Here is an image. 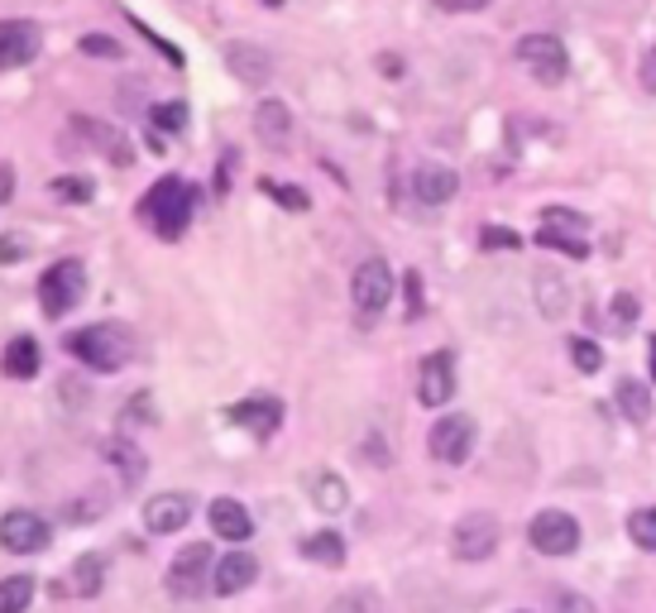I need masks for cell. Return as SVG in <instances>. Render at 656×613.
Masks as SVG:
<instances>
[{
  "label": "cell",
  "instance_id": "6da1fadb",
  "mask_svg": "<svg viewBox=\"0 0 656 613\" xmlns=\"http://www.w3.org/2000/svg\"><path fill=\"white\" fill-rule=\"evenodd\" d=\"M197 207H202V192L187 187L182 177H163V183H154L149 197L139 201L144 221H149L154 235H163V240H178L182 231H187V221L197 216Z\"/></svg>",
  "mask_w": 656,
  "mask_h": 613
},
{
  "label": "cell",
  "instance_id": "7a4b0ae2",
  "mask_svg": "<svg viewBox=\"0 0 656 613\" xmlns=\"http://www.w3.org/2000/svg\"><path fill=\"white\" fill-rule=\"evenodd\" d=\"M68 351L77 355L87 369H96V375H116V369L130 365L135 341H130V331L116 327V321H96V327L68 335Z\"/></svg>",
  "mask_w": 656,
  "mask_h": 613
},
{
  "label": "cell",
  "instance_id": "3957f363",
  "mask_svg": "<svg viewBox=\"0 0 656 613\" xmlns=\"http://www.w3.org/2000/svg\"><path fill=\"white\" fill-rule=\"evenodd\" d=\"M82 297H87V269L77 259H58L39 279V307L48 317H68Z\"/></svg>",
  "mask_w": 656,
  "mask_h": 613
},
{
  "label": "cell",
  "instance_id": "277c9868",
  "mask_svg": "<svg viewBox=\"0 0 656 613\" xmlns=\"http://www.w3.org/2000/svg\"><path fill=\"white\" fill-rule=\"evenodd\" d=\"M518 63L527 68L542 87H561L570 77V53L556 34H527V39H518Z\"/></svg>",
  "mask_w": 656,
  "mask_h": 613
},
{
  "label": "cell",
  "instance_id": "5b68a950",
  "mask_svg": "<svg viewBox=\"0 0 656 613\" xmlns=\"http://www.w3.org/2000/svg\"><path fill=\"white\" fill-rule=\"evenodd\" d=\"M350 297H355V311L364 321L379 317V311L393 303V269H388V259H364L355 269V279H350Z\"/></svg>",
  "mask_w": 656,
  "mask_h": 613
},
{
  "label": "cell",
  "instance_id": "8992f818",
  "mask_svg": "<svg viewBox=\"0 0 656 613\" xmlns=\"http://www.w3.org/2000/svg\"><path fill=\"white\" fill-rule=\"evenodd\" d=\"M498 537H503V527H498L494 513H465L451 532V551H455V561L475 566V561H489L498 551Z\"/></svg>",
  "mask_w": 656,
  "mask_h": 613
},
{
  "label": "cell",
  "instance_id": "52a82bcc",
  "mask_svg": "<svg viewBox=\"0 0 656 613\" xmlns=\"http://www.w3.org/2000/svg\"><path fill=\"white\" fill-rule=\"evenodd\" d=\"M211 561H216V551L206 547V542L182 547L178 556L168 561V575H163L168 594H178V599H197V594H202V585H206V575H211Z\"/></svg>",
  "mask_w": 656,
  "mask_h": 613
},
{
  "label": "cell",
  "instance_id": "ba28073f",
  "mask_svg": "<svg viewBox=\"0 0 656 613\" xmlns=\"http://www.w3.org/2000/svg\"><path fill=\"white\" fill-rule=\"evenodd\" d=\"M427 451H432V461H441V465H465L470 451H475V417L446 413L441 422L432 427Z\"/></svg>",
  "mask_w": 656,
  "mask_h": 613
},
{
  "label": "cell",
  "instance_id": "9c48e42d",
  "mask_svg": "<svg viewBox=\"0 0 656 613\" xmlns=\"http://www.w3.org/2000/svg\"><path fill=\"white\" fill-rule=\"evenodd\" d=\"M527 542L542 551V556H575V547H580V523L570 518V513L561 508H546L532 518L527 527Z\"/></svg>",
  "mask_w": 656,
  "mask_h": 613
},
{
  "label": "cell",
  "instance_id": "30bf717a",
  "mask_svg": "<svg viewBox=\"0 0 656 613\" xmlns=\"http://www.w3.org/2000/svg\"><path fill=\"white\" fill-rule=\"evenodd\" d=\"M48 537H53L48 518H39V513H29V508H10L5 518H0V547L15 551V556H34V551H44Z\"/></svg>",
  "mask_w": 656,
  "mask_h": 613
},
{
  "label": "cell",
  "instance_id": "8fae6325",
  "mask_svg": "<svg viewBox=\"0 0 656 613\" xmlns=\"http://www.w3.org/2000/svg\"><path fill=\"white\" fill-rule=\"evenodd\" d=\"M451 399H455V355L432 351L417 365V403L422 407H446Z\"/></svg>",
  "mask_w": 656,
  "mask_h": 613
},
{
  "label": "cell",
  "instance_id": "7c38bea8",
  "mask_svg": "<svg viewBox=\"0 0 656 613\" xmlns=\"http://www.w3.org/2000/svg\"><path fill=\"white\" fill-rule=\"evenodd\" d=\"M44 48V29L34 20H0V72L29 68Z\"/></svg>",
  "mask_w": 656,
  "mask_h": 613
},
{
  "label": "cell",
  "instance_id": "4fadbf2b",
  "mask_svg": "<svg viewBox=\"0 0 656 613\" xmlns=\"http://www.w3.org/2000/svg\"><path fill=\"white\" fill-rule=\"evenodd\" d=\"M226 68L235 72L245 87H264L274 77V53L264 44H250V39H235L226 44Z\"/></svg>",
  "mask_w": 656,
  "mask_h": 613
},
{
  "label": "cell",
  "instance_id": "5bb4252c",
  "mask_svg": "<svg viewBox=\"0 0 656 613\" xmlns=\"http://www.w3.org/2000/svg\"><path fill=\"white\" fill-rule=\"evenodd\" d=\"M532 297H537V311L546 321H566L570 317V283H566L561 269H551V263L532 269Z\"/></svg>",
  "mask_w": 656,
  "mask_h": 613
},
{
  "label": "cell",
  "instance_id": "9a60e30c",
  "mask_svg": "<svg viewBox=\"0 0 656 613\" xmlns=\"http://www.w3.org/2000/svg\"><path fill=\"white\" fill-rule=\"evenodd\" d=\"M230 422H240L245 431H254L259 441H269L278 427H283V403L269 399V393H254V399L230 407Z\"/></svg>",
  "mask_w": 656,
  "mask_h": 613
},
{
  "label": "cell",
  "instance_id": "2e32d148",
  "mask_svg": "<svg viewBox=\"0 0 656 613\" xmlns=\"http://www.w3.org/2000/svg\"><path fill=\"white\" fill-rule=\"evenodd\" d=\"M455 187H460V177L446 163H417L412 168V197H417L422 207H446V201L455 197Z\"/></svg>",
  "mask_w": 656,
  "mask_h": 613
},
{
  "label": "cell",
  "instance_id": "e0dca14e",
  "mask_svg": "<svg viewBox=\"0 0 656 613\" xmlns=\"http://www.w3.org/2000/svg\"><path fill=\"white\" fill-rule=\"evenodd\" d=\"M192 518V499L187 494H154L144 503V527L154 537H168V532H182Z\"/></svg>",
  "mask_w": 656,
  "mask_h": 613
},
{
  "label": "cell",
  "instance_id": "ac0fdd59",
  "mask_svg": "<svg viewBox=\"0 0 656 613\" xmlns=\"http://www.w3.org/2000/svg\"><path fill=\"white\" fill-rule=\"evenodd\" d=\"M206 518H211V532L216 537H226V542H235V547L254 537V518H250V508L240 499H211Z\"/></svg>",
  "mask_w": 656,
  "mask_h": 613
},
{
  "label": "cell",
  "instance_id": "d6986e66",
  "mask_svg": "<svg viewBox=\"0 0 656 613\" xmlns=\"http://www.w3.org/2000/svg\"><path fill=\"white\" fill-rule=\"evenodd\" d=\"M72 130H77L82 139L92 144V149H101L111 163H130L135 159V149H130V139L120 135V130H111V125H101V120H87V115H72Z\"/></svg>",
  "mask_w": 656,
  "mask_h": 613
},
{
  "label": "cell",
  "instance_id": "ffe728a7",
  "mask_svg": "<svg viewBox=\"0 0 656 613\" xmlns=\"http://www.w3.org/2000/svg\"><path fill=\"white\" fill-rule=\"evenodd\" d=\"M254 575H259V561L250 556V551H230V556L216 561V575H211V585H216V594H240V590H250L254 585Z\"/></svg>",
  "mask_w": 656,
  "mask_h": 613
},
{
  "label": "cell",
  "instance_id": "44dd1931",
  "mask_svg": "<svg viewBox=\"0 0 656 613\" xmlns=\"http://www.w3.org/2000/svg\"><path fill=\"white\" fill-rule=\"evenodd\" d=\"M254 135H259L269 149H283L288 135H293V111H288L278 96L269 101H259V111H254Z\"/></svg>",
  "mask_w": 656,
  "mask_h": 613
},
{
  "label": "cell",
  "instance_id": "7402d4cb",
  "mask_svg": "<svg viewBox=\"0 0 656 613\" xmlns=\"http://www.w3.org/2000/svg\"><path fill=\"white\" fill-rule=\"evenodd\" d=\"M39 341L34 335H15V341L5 345V355H0V369H5L10 379H34L39 375Z\"/></svg>",
  "mask_w": 656,
  "mask_h": 613
},
{
  "label": "cell",
  "instance_id": "603a6c76",
  "mask_svg": "<svg viewBox=\"0 0 656 613\" xmlns=\"http://www.w3.org/2000/svg\"><path fill=\"white\" fill-rule=\"evenodd\" d=\"M618 407H623V417L633 427H647L652 422V407H656L652 403V389L642 379H623V383H618Z\"/></svg>",
  "mask_w": 656,
  "mask_h": 613
},
{
  "label": "cell",
  "instance_id": "cb8c5ba5",
  "mask_svg": "<svg viewBox=\"0 0 656 613\" xmlns=\"http://www.w3.org/2000/svg\"><path fill=\"white\" fill-rule=\"evenodd\" d=\"M307 489H312V503H317L321 513H340L350 503V489H345V479H340L336 470H317L307 479Z\"/></svg>",
  "mask_w": 656,
  "mask_h": 613
},
{
  "label": "cell",
  "instance_id": "d4e9b609",
  "mask_svg": "<svg viewBox=\"0 0 656 613\" xmlns=\"http://www.w3.org/2000/svg\"><path fill=\"white\" fill-rule=\"evenodd\" d=\"M302 556L317 561V566H340V561H345V537L340 532H312L307 542H302Z\"/></svg>",
  "mask_w": 656,
  "mask_h": 613
},
{
  "label": "cell",
  "instance_id": "484cf974",
  "mask_svg": "<svg viewBox=\"0 0 656 613\" xmlns=\"http://www.w3.org/2000/svg\"><path fill=\"white\" fill-rule=\"evenodd\" d=\"M106 455H111V465L120 470V479H125V489L144 479V455H139L135 441H106Z\"/></svg>",
  "mask_w": 656,
  "mask_h": 613
},
{
  "label": "cell",
  "instance_id": "4316f807",
  "mask_svg": "<svg viewBox=\"0 0 656 613\" xmlns=\"http://www.w3.org/2000/svg\"><path fill=\"white\" fill-rule=\"evenodd\" d=\"M34 575H10V580H0V613H24L34 604Z\"/></svg>",
  "mask_w": 656,
  "mask_h": 613
},
{
  "label": "cell",
  "instance_id": "83f0119b",
  "mask_svg": "<svg viewBox=\"0 0 656 613\" xmlns=\"http://www.w3.org/2000/svg\"><path fill=\"white\" fill-rule=\"evenodd\" d=\"M537 245H542V249H561V255H570V259H585V255H590L585 235L556 231V225H542V231H537Z\"/></svg>",
  "mask_w": 656,
  "mask_h": 613
},
{
  "label": "cell",
  "instance_id": "f1b7e54d",
  "mask_svg": "<svg viewBox=\"0 0 656 613\" xmlns=\"http://www.w3.org/2000/svg\"><path fill=\"white\" fill-rule=\"evenodd\" d=\"M566 351H570V365H575L580 375H599L604 369V351L594 341H585V335H570Z\"/></svg>",
  "mask_w": 656,
  "mask_h": 613
},
{
  "label": "cell",
  "instance_id": "f546056e",
  "mask_svg": "<svg viewBox=\"0 0 656 613\" xmlns=\"http://www.w3.org/2000/svg\"><path fill=\"white\" fill-rule=\"evenodd\" d=\"M149 120H154V130H163V135H182V130H187V106L159 101V106H149Z\"/></svg>",
  "mask_w": 656,
  "mask_h": 613
},
{
  "label": "cell",
  "instance_id": "4dcf8cb0",
  "mask_svg": "<svg viewBox=\"0 0 656 613\" xmlns=\"http://www.w3.org/2000/svg\"><path fill=\"white\" fill-rule=\"evenodd\" d=\"M628 537H633V547L656 551V508H637L633 518H628Z\"/></svg>",
  "mask_w": 656,
  "mask_h": 613
},
{
  "label": "cell",
  "instance_id": "1f68e13d",
  "mask_svg": "<svg viewBox=\"0 0 656 613\" xmlns=\"http://www.w3.org/2000/svg\"><path fill=\"white\" fill-rule=\"evenodd\" d=\"M72 580H77V594H101V556H82L72 566Z\"/></svg>",
  "mask_w": 656,
  "mask_h": 613
},
{
  "label": "cell",
  "instance_id": "d6a6232c",
  "mask_svg": "<svg viewBox=\"0 0 656 613\" xmlns=\"http://www.w3.org/2000/svg\"><path fill=\"white\" fill-rule=\"evenodd\" d=\"M326 613H379V594H374V590H350V594H340Z\"/></svg>",
  "mask_w": 656,
  "mask_h": 613
},
{
  "label": "cell",
  "instance_id": "836d02e7",
  "mask_svg": "<svg viewBox=\"0 0 656 613\" xmlns=\"http://www.w3.org/2000/svg\"><path fill=\"white\" fill-rule=\"evenodd\" d=\"M264 192H269V197L278 201V207H288V211H307L312 201H307V192L302 187H288V183H259Z\"/></svg>",
  "mask_w": 656,
  "mask_h": 613
},
{
  "label": "cell",
  "instance_id": "e575fe53",
  "mask_svg": "<svg viewBox=\"0 0 656 613\" xmlns=\"http://www.w3.org/2000/svg\"><path fill=\"white\" fill-rule=\"evenodd\" d=\"M518 245H522V235L508 231V225H484L479 231V249H489V255L494 249H518Z\"/></svg>",
  "mask_w": 656,
  "mask_h": 613
},
{
  "label": "cell",
  "instance_id": "d590c367",
  "mask_svg": "<svg viewBox=\"0 0 656 613\" xmlns=\"http://www.w3.org/2000/svg\"><path fill=\"white\" fill-rule=\"evenodd\" d=\"M82 53L87 58H125V48H120L116 39H106V34H82Z\"/></svg>",
  "mask_w": 656,
  "mask_h": 613
},
{
  "label": "cell",
  "instance_id": "8d00e7d4",
  "mask_svg": "<svg viewBox=\"0 0 656 613\" xmlns=\"http://www.w3.org/2000/svg\"><path fill=\"white\" fill-rule=\"evenodd\" d=\"M551 613H599V609H594L585 594H575V590H556L551 594Z\"/></svg>",
  "mask_w": 656,
  "mask_h": 613
},
{
  "label": "cell",
  "instance_id": "74e56055",
  "mask_svg": "<svg viewBox=\"0 0 656 613\" xmlns=\"http://www.w3.org/2000/svg\"><path fill=\"white\" fill-rule=\"evenodd\" d=\"M135 29H139V34H144V39H149L154 48H159V53H163V58H168V63H173V68H182V63H187V58H182V48H178V44H168L163 34H154V29H149V24H144V20H135Z\"/></svg>",
  "mask_w": 656,
  "mask_h": 613
},
{
  "label": "cell",
  "instance_id": "f35d334b",
  "mask_svg": "<svg viewBox=\"0 0 656 613\" xmlns=\"http://www.w3.org/2000/svg\"><path fill=\"white\" fill-rule=\"evenodd\" d=\"M633 321H637V297H633V293H618V297H614V327L628 331Z\"/></svg>",
  "mask_w": 656,
  "mask_h": 613
},
{
  "label": "cell",
  "instance_id": "ab89813d",
  "mask_svg": "<svg viewBox=\"0 0 656 613\" xmlns=\"http://www.w3.org/2000/svg\"><path fill=\"white\" fill-rule=\"evenodd\" d=\"M542 216H546V225H556V231H561V225H570V231H575V235H580V231H585V225H590V221H585V216H580V211H566V207H546Z\"/></svg>",
  "mask_w": 656,
  "mask_h": 613
},
{
  "label": "cell",
  "instance_id": "60d3db41",
  "mask_svg": "<svg viewBox=\"0 0 656 613\" xmlns=\"http://www.w3.org/2000/svg\"><path fill=\"white\" fill-rule=\"evenodd\" d=\"M53 192H58V197H68V201H92V183H82V177H58V183H53Z\"/></svg>",
  "mask_w": 656,
  "mask_h": 613
},
{
  "label": "cell",
  "instance_id": "b9f144b4",
  "mask_svg": "<svg viewBox=\"0 0 656 613\" xmlns=\"http://www.w3.org/2000/svg\"><path fill=\"white\" fill-rule=\"evenodd\" d=\"M149 403H154L149 393H135V399H130V413H120V427L135 422V417H139V422H149V417H154V407H149Z\"/></svg>",
  "mask_w": 656,
  "mask_h": 613
},
{
  "label": "cell",
  "instance_id": "7bdbcfd3",
  "mask_svg": "<svg viewBox=\"0 0 656 613\" xmlns=\"http://www.w3.org/2000/svg\"><path fill=\"white\" fill-rule=\"evenodd\" d=\"M29 249H24V235H0V263H20Z\"/></svg>",
  "mask_w": 656,
  "mask_h": 613
},
{
  "label": "cell",
  "instance_id": "ee69618b",
  "mask_svg": "<svg viewBox=\"0 0 656 613\" xmlns=\"http://www.w3.org/2000/svg\"><path fill=\"white\" fill-rule=\"evenodd\" d=\"M637 77H642V91L656 96V44L642 53V68H637Z\"/></svg>",
  "mask_w": 656,
  "mask_h": 613
},
{
  "label": "cell",
  "instance_id": "f6af8a7d",
  "mask_svg": "<svg viewBox=\"0 0 656 613\" xmlns=\"http://www.w3.org/2000/svg\"><path fill=\"white\" fill-rule=\"evenodd\" d=\"M403 293H408V317H417V311H422V279H417V269L403 273Z\"/></svg>",
  "mask_w": 656,
  "mask_h": 613
},
{
  "label": "cell",
  "instance_id": "bcb514c9",
  "mask_svg": "<svg viewBox=\"0 0 656 613\" xmlns=\"http://www.w3.org/2000/svg\"><path fill=\"white\" fill-rule=\"evenodd\" d=\"M436 5H441L446 15H465V10H484L489 0H436Z\"/></svg>",
  "mask_w": 656,
  "mask_h": 613
},
{
  "label": "cell",
  "instance_id": "7dc6e473",
  "mask_svg": "<svg viewBox=\"0 0 656 613\" xmlns=\"http://www.w3.org/2000/svg\"><path fill=\"white\" fill-rule=\"evenodd\" d=\"M10 197H15V168L0 163V201H10Z\"/></svg>",
  "mask_w": 656,
  "mask_h": 613
},
{
  "label": "cell",
  "instance_id": "c3c4849f",
  "mask_svg": "<svg viewBox=\"0 0 656 613\" xmlns=\"http://www.w3.org/2000/svg\"><path fill=\"white\" fill-rule=\"evenodd\" d=\"M230 168H235V149H226L221 173H216V192H230Z\"/></svg>",
  "mask_w": 656,
  "mask_h": 613
},
{
  "label": "cell",
  "instance_id": "681fc988",
  "mask_svg": "<svg viewBox=\"0 0 656 613\" xmlns=\"http://www.w3.org/2000/svg\"><path fill=\"white\" fill-rule=\"evenodd\" d=\"M384 72H388V77H398V72H403V63H398L393 53H384Z\"/></svg>",
  "mask_w": 656,
  "mask_h": 613
},
{
  "label": "cell",
  "instance_id": "f907efd6",
  "mask_svg": "<svg viewBox=\"0 0 656 613\" xmlns=\"http://www.w3.org/2000/svg\"><path fill=\"white\" fill-rule=\"evenodd\" d=\"M647 351H652V383H656V335L647 341Z\"/></svg>",
  "mask_w": 656,
  "mask_h": 613
},
{
  "label": "cell",
  "instance_id": "816d5d0a",
  "mask_svg": "<svg viewBox=\"0 0 656 613\" xmlns=\"http://www.w3.org/2000/svg\"><path fill=\"white\" fill-rule=\"evenodd\" d=\"M264 5H283V0H264Z\"/></svg>",
  "mask_w": 656,
  "mask_h": 613
}]
</instances>
